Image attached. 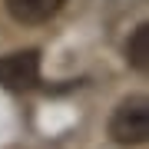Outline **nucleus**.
Segmentation results:
<instances>
[{
	"instance_id": "obj_1",
	"label": "nucleus",
	"mask_w": 149,
	"mask_h": 149,
	"mask_svg": "<svg viewBox=\"0 0 149 149\" xmlns=\"http://www.w3.org/2000/svg\"><path fill=\"white\" fill-rule=\"evenodd\" d=\"M109 139L116 146H143L149 139V100L129 96L109 116Z\"/></svg>"
},
{
	"instance_id": "obj_2",
	"label": "nucleus",
	"mask_w": 149,
	"mask_h": 149,
	"mask_svg": "<svg viewBox=\"0 0 149 149\" xmlns=\"http://www.w3.org/2000/svg\"><path fill=\"white\" fill-rule=\"evenodd\" d=\"M40 83V53L37 50H17L0 56V86L3 90H30Z\"/></svg>"
},
{
	"instance_id": "obj_3",
	"label": "nucleus",
	"mask_w": 149,
	"mask_h": 149,
	"mask_svg": "<svg viewBox=\"0 0 149 149\" xmlns=\"http://www.w3.org/2000/svg\"><path fill=\"white\" fill-rule=\"evenodd\" d=\"M7 3V13L13 17L17 23H27V27H37V23H47L63 0H3Z\"/></svg>"
},
{
	"instance_id": "obj_4",
	"label": "nucleus",
	"mask_w": 149,
	"mask_h": 149,
	"mask_svg": "<svg viewBox=\"0 0 149 149\" xmlns=\"http://www.w3.org/2000/svg\"><path fill=\"white\" fill-rule=\"evenodd\" d=\"M126 60H129L133 70H139V73L149 66V23H139L136 33L129 37V43H126Z\"/></svg>"
}]
</instances>
